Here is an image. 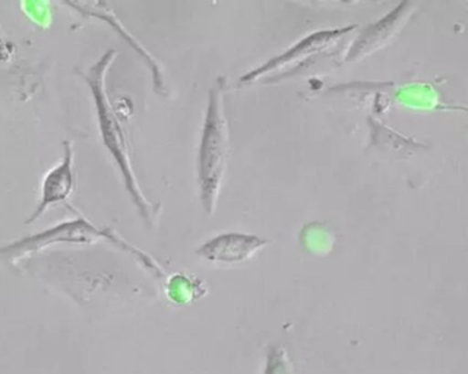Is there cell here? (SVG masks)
Returning a JSON list of instances; mask_svg holds the SVG:
<instances>
[{
  "mask_svg": "<svg viewBox=\"0 0 468 374\" xmlns=\"http://www.w3.org/2000/svg\"><path fill=\"white\" fill-rule=\"evenodd\" d=\"M101 239L112 241V244L131 252L132 255H136L137 260L147 263L150 268H155V263H153V260L144 252L126 243L112 230L96 227L84 217L60 222L48 230H41L35 235L25 236L0 247V263L16 262L27 255L36 254L41 250L57 246V244H93Z\"/></svg>",
  "mask_w": 468,
  "mask_h": 374,
  "instance_id": "3",
  "label": "cell"
},
{
  "mask_svg": "<svg viewBox=\"0 0 468 374\" xmlns=\"http://www.w3.org/2000/svg\"><path fill=\"white\" fill-rule=\"evenodd\" d=\"M264 374H294L288 354L282 347L270 348Z\"/></svg>",
  "mask_w": 468,
  "mask_h": 374,
  "instance_id": "8",
  "label": "cell"
},
{
  "mask_svg": "<svg viewBox=\"0 0 468 374\" xmlns=\"http://www.w3.org/2000/svg\"><path fill=\"white\" fill-rule=\"evenodd\" d=\"M270 241L250 233L228 232L206 241L197 254L210 262L239 263L269 246Z\"/></svg>",
  "mask_w": 468,
  "mask_h": 374,
  "instance_id": "6",
  "label": "cell"
},
{
  "mask_svg": "<svg viewBox=\"0 0 468 374\" xmlns=\"http://www.w3.org/2000/svg\"><path fill=\"white\" fill-rule=\"evenodd\" d=\"M115 57H117V51L109 49L106 54L101 55L98 62L93 63L85 73H82V79L85 80L88 87H90V93H92L96 115H98L99 131H101L104 147L107 148L110 155L117 164L126 191H128L132 202L139 210L140 216L148 224H153L155 221L156 214H158L156 206L153 205L144 197L142 188H140L133 165H132L128 144H126L125 134H123L117 112L112 109L109 95H107L106 76L109 73L110 66L115 60Z\"/></svg>",
  "mask_w": 468,
  "mask_h": 374,
  "instance_id": "1",
  "label": "cell"
},
{
  "mask_svg": "<svg viewBox=\"0 0 468 374\" xmlns=\"http://www.w3.org/2000/svg\"><path fill=\"white\" fill-rule=\"evenodd\" d=\"M355 25L346 27H335V29L316 30L311 35L305 36L302 40L297 41L291 48L286 49L282 54L271 58V59L264 62L263 65L252 69L247 74L241 76L239 82L241 84H250V82L258 81L269 74L277 73V71H285L294 66L302 65L305 60L316 57V55L324 54L327 49L335 47L341 37L348 35L355 29Z\"/></svg>",
  "mask_w": 468,
  "mask_h": 374,
  "instance_id": "4",
  "label": "cell"
},
{
  "mask_svg": "<svg viewBox=\"0 0 468 374\" xmlns=\"http://www.w3.org/2000/svg\"><path fill=\"white\" fill-rule=\"evenodd\" d=\"M229 161V125L225 112L224 82L218 80L208 92L205 125L197 153V184L203 210L216 213Z\"/></svg>",
  "mask_w": 468,
  "mask_h": 374,
  "instance_id": "2",
  "label": "cell"
},
{
  "mask_svg": "<svg viewBox=\"0 0 468 374\" xmlns=\"http://www.w3.org/2000/svg\"><path fill=\"white\" fill-rule=\"evenodd\" d=\"M74 187H76V175H74V150L71 142L63 143L62 161L52 167L41 184V195L38 205L36 206L27 224L37 221L47 208L58 203L66 202L73 194Z\"/></svg>",
  "mask_w": 468,
  "mask_h": 374,
  "instance_id": "5",
  "label": "cell"
},
{
  "mask_svg": "<svg viewBox=\"0 0 468 374\" xmlns=\"http://www.w3.org/2000/svg\"><path fill=\"white\" fill-rule=\"evenodd\" d=\"M303 246L310 252H318V254H324L327 252V246H330V235L327 232L324 225L321 222H313L308 224L303 230L302 233Z\"/></svg>",
  "mask_w": 468,
  "mask_h": 374,
  "instance_id": "7",
  "label": "cell"
}]
</instances>
